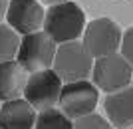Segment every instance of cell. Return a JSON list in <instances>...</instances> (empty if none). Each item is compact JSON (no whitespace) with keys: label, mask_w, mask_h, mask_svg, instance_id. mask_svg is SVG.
Segmentation results:
<instances>
[{"label":"cell","mask_w":133,"mask_h":129,"mask_svg":"<svg viewBox=\"0 0 133 129\" xmlns=\"http://www.w3.org/2000/svg\"><path fill=\"white\" fill-rule=\"evenodd\" d=\"M6 10H8V0H0V22L6 18Z\"/></svg>","instance_id":"16"},{"label":"cell","mask_w":133,"mask_h":129,"mask_svg":"<svg viewBox=\"0 0 133 129\" xmlns=\"http://www.w3.org/2000/svg\"><path fill=\"white\" fill-rule=\"evenodd\" d=\"M46 10L40 0H8L6 24L12 26L20 36L38 32L44 26Z\"/></svg>","instance_id":"8"},{"label":"cell","mask_w":133,"mask_h":129,"mask_svg":"<svg viewBox=\"0 0 133 129\" xmlns=\"http://www.w3.org/2000/svg\"><path fill=\"white\" fill-rule=\"evenodd\" d=\"M62 85L64 84H62L60 76H58L52 67L40 70V72H34V73L28 76L22 97L36 109V111L50 109V107L58 105Z\"/></svg>","instance_id":"6"},{"label":"cell","mask_w":133,"mask_h":129,"mask_svg":"<svg viewBox=\"0 0 133 129\" xmlns=\"http://www.w3.org/2000/svg\"><path fill=\"white\" fill-rule=\"evenodd\" d=\"M0 105H2V103H0Z\"/></svg>","instance_id":"19"},{"label":"cell","mask_w":133,"mask_h":129,"mask_svg":"<svg viewBox=\"0 0 133 129\" xmlns=\"http://www.w3.org/2000/svg\"><path fill=\"white\" fill-rule=\"evenodd\" d=\"M28 72L16 60L0 62V101L18 99L24 93Z\"/></svg>","instance_id":"11"},{"label":"cell","mask_w":133,"mask_h":129,"mask_svg":"<svg viewBox=\"0 0 133 129\" xmlns=\"http://www.w3.org/2000/svg\"><path fill=\"white\" fill-rule=\"evenodd\" d=\"M74 129H113V125L107 121L105 117H101L97 113H89V115H83L78 117L74 121Z\"/></svg>","instance_id":"14"},{"label":"cell","mask_w":133,"mask_h":129,"mask_svg":"<svg viewBox=\"0 0 133 129\" xmlns=\"http://www.w3.org/2000/svg\"><path fill=\"white\" fill-rule=\"evenodd\" d=\"M34 129H74V121L62 109L50 107V109L38 111Z\"/></svg>","instance_id":"12"},{"label":"cell","mask_w":133,"mask_h":129,"mask_svg":"<svg viewBox=\"0 0 133 129\" xmlns=\"http://www.w3.org/2000/svg\"><path fill=\"white\" fill-rule=\"evenodd\" d=\"M94 84L97 90L113 93L131 84L133 78V66L121 56V54H109L103 58H95L94 67H91Z\"/></svg>","instance_id":"4"},{"label":"cell","mask_w":133,"mask_h":129,"mask_svg":"<svg viewBox=\"0 0 133 129\" xmlns=\"http://www.w3.org/2000/svg\"><path fill=\"white\" fill-rule=\"evenodd\" d=\"M121 36V28L111 18H95L83 30L82 44L91 58H103L119 50Z\"/></svg>","instance_id":"7"},{"label":"cell","mask_w":133,"mask_h":129,"mask_svg":"<svg viewBox=\"0 0 133 129\" xmlns=\"http://www.w3.org/2000/svg\"><path fill=\"white\" fill-rule=\"evenodd\" d=\"M22 36L8 24L0 22V62L16 60L18 48H20Z\"/></svg>","instance_id":"13"},{"label":"cell","mask_w":133,"mask_h":129,"mask_svg":"<svg viewBox=\"0 0 133 129\" xmlns=\"http://www.w3.org/2000/svg\"><path fill=\"white\" fill-rule=\"evenodd\" d=\"M91 67H94V58L89 56V52L83 48L82 42L74 40L58 46L52 70L60 76L64 84L88 79L91 76Z\"/></svg>","instance_id":"2"},{"label":"cell","mask_w":133,"mask_h":129,"mask_svg":"<svg viewBox=\"0 0 133 129\" xmlns=\"http://www.w3.org/2000/svg\"><path fill=\"white\" fill-rule=\"evenodd\" d=\"M38 111L24 97L2 101L0 105V129H34Z\"/></svg>","instance_id":"10"},{"label":"cell","mask_w":133,"mask_h":129,"mask_svg":"<svg viewBox=\"0 0 133 129\" xmlns=\"http://www.w3.org/2000/svg\"><path fill=\"white\" fill-rule=\"evenodd\" d=\"M129 129H133V127H129Z\"/></svg>","instance_id":"18"},{"label":"cell","mask_w":133,"mask_h":129,"mask_svg":"<svg viewBox=\"0 0 133 129\" xmlns=\"http://www.w3.org/2000/svg\"><path fill=\"white\" fill-rule=\"evenodd\" d=\"M56 50H58V44L44 30H38V32L22 36L20 48H18V54H16V62L28 73L48 70L54 64Z\"/></svg>","instance_id":"3"},{"label":"cell","mask_w":133,"mask_h":129,"mask_svg":"<svg viewBox=\"0 0 133 129\" xmlns=\"http://www.w3.org/2000/svg\"><path fill=\"white\" fill-rule=\"evenodd\" d=\"M42 28L58 46L74 42L85 30V14L76 2H70V0L52 4L46 10Z\"/></svg>","instance_id":"1"},{"label":"cell","mask_w":133,"mask_h":129,"mask_svg":"<svg viewBox=\"0 0 133 129\" xmlns=\"http://www.w3.org/2000/svg\"><path fill=\"white\" fill-rule=\"evenodd\" d=\"M40 2H44V4H60V2H66V0H40Z\"/></svg>","instance_id":"17"},{"label":"cell","mask_w":133,"mask_h":129,"mask_svg":"<svg viewBox=\"0 0 133 129\" xmlns=\"http://www.w3.org/2000/svg\"><path fill=\"white\" fill-rule=\"evenodd\" d=\"M119 50H121V56H123V58H125V60H127V62L133 66V26H131V28H127L125 32H123Z\"/></svg>","instance_id":"15"},{"label":"cell","mask_w":133,"mask_h":129,"mask_svg":"<svg viewBox=\"0 0 133 129\" xmlns=\"http://www.w3.org/2000/svg\"><path fill=\"white\" fill-rule=\"evenodd\" d=\"M97 99H99V90L95 87L94 82L78 79V82H68L62 85L58 105L70 119H78L94 113Z\"/></svg>","instance_id":"5"},{"label":"cell","mask_w":133,"mask_h":129,"mask_svg":"<svg viewBox=\"0 0 133 129\" xmlns=\"http://www.w3.org/2000/svg\"><path fill=\"white\" fill-rule=\"evenodd\" d=\"M109 123L117 129L133 127V85H127L119 91L107 93L103 101Z\"/></svg>","instance_id":"9"}]
</instances>
